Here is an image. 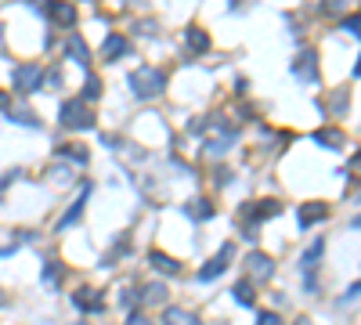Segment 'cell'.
Here are the masks:
<instances>
[{
  "mask_svg": "<svg viewBox=\"0 0 361 325\" xmlns=\"http://www.w3.org/2000/svg\"><path fill=\"white\" fill-rule=\"evenodd\" d=\"M188 217H195V221H210L213 217V206L206 199H195V203H188Z\"/></svg>",
  "mask_w": 361,
  "mask_h": 325,
  "instance_id": "d6986e66",
  "label": "cell"
},
{
  "mask_svg": "<svg viewBox=\"0 0 361 325\" xmlns=\"http://www.w3.org/2000/svg\"><path fill=\"white\" fill-rule=\"evenodd\" d=\"M206 149L213 152V156H221V152H228L231 145H235V130H231V123H224L221 116H213L210 120V127H206Z\"/></svg>",
  "mask_w": 361,
  "mask_h": 325,
  "instance_id": "3957f363",
  "label": "cell"
},
{
  "mask_svg": "<svg viewBox=\"0 0 361 325\" xmlns=\"http://www.w3.org/2000/svg\"><path fill=\"white\" fill-rule=\"evenodd\" d=\"M58 120H61V127H69V130H87L94 123V116H90V109H87L84 98H72V102L61 105Z\"/></svg>",
  "mask_w": 361,
  "mask_h": 325,
  "instance_id": "7a4b0ae2",
  "label": "cell"
},
{
  "mask_svg": "<svg viewBox=\"0 0 361 325\" xmlns=\"http://www.w3.org/2000/svg\"><path fill=\"white\" fill-rule=\"evenodd\" d=\"M293 73L300 80H307V84H311V80H318V55L311 51V47H304V51L296 55V62H293Z\"/></svg>",
  "mask_w": 361,
  "mask_h": 325,
  "instance_id": "8992f818",
  "label": "cell"
},
{
  "mask_svg": "<svg viewBox=\"0 0 361 325\" xmlns=\"http://www.w3.org/2000/svg\"><path fill=\"white\" fill-rule=\"evenodd\" d=\"M51 177H55V181H61V185H66V181H69V170H66V167H55V170H51Z\"/></svg>",
  "mask_w": 361,
  "mask_h": 325,
  "instance_id": "f546056e",
  "label": "cell"
},
{
  "mask_svg": "<svg viewBox=\"0 0 361 325\" xmlns=\"http://www.w3.org/2000/svg\"><path fill=\"white\" fill-rule=\"evenodd\" d=\"M127 325H152V322H148L145 315H130V318H127Z\"/></svg>",
  "mask_w": 361,
  "mask_h": 325,
  "instance_id": "1f68e13d",
  "label": "cell"
},
{
  "mask_svg": "<svg viewBox=\"0 0 361 325\" xmlns=\"http://www.w3.org/2000/svg\"><path fill=\"white\" fill-rule=\"evenodd\" d=\"M257 325H282V318H278L275 311H260V318H257Z\"/></svg>",
  "mask_w": 361,
  "mask_h": 325,
  "instance_id": "484cf974",
  "label": "cell"
},
{
  "mask_svg": "<svg viewBox=\"0 0 361 325\" xmlns=\"http://www.w3.org/2000/svg\"><path fill=\"white\" fill-rule=\"evenodd\" d=\"M249 206H253V210H246V214H253V217H275V214H282V206L278 203H249Z\"/></svg>",
  "mask_w": 361,
  "mask_h": 325,
  "instance_id": "44dd1931",
  "label": "cell"
},
{
  "mask_svg": "<svg viewBox=\"0 0 361 325\" xmlns=\"http://www.w3.org/2000/svg\"><path fill=\"white\" fill-rule=\"evenodd\" d=\"M163 325H202V322H199V315L184 311V307H166V311H163Z\"/></svg>",
  "mask_w": 361,
  "mask_h": 325,
  "instance_id": "30bf717a",
  "label": "cell"
},
{
  "mask_svg": "<svg viewBox=\"0 0 361 325\" xmlns=\"http://www.w3.org/2000/svg\"><path fill=\"white\" fill-rule=\"evenodd\" d=\"M163 297H166V289L155 282V286H148L145 292H141V300H148V304H163Z\"/></svg>",
  "mask_w": 361,
  "mask_h": 325,
  "instance_id": "cb8c5ba5",
  "label": "cell"
},
{
  "mask_svg": "<svg viewBox=\"0 0 361 325\" xmlns=\"http://www.w3.org/2000/svg\"><path fill=\"white\" fill-rule=\"evenodd\" d=\"M72 304L80 307V311H101V307H105V304H101V297H98V292H94V289H87V286L72 292Z\"/></svg>",
  "mask_w": 361,
  "mask_h": 325,
  "instance_id": "9c48e42d",
  "label": "cell"
},
{
  "mask_svg": "<svg viewBox=\"0 0 361 325\" xmlns=\"http://www.w3.org/2000/svg\"><path fill=\"white\" fill-rule=\"evenodd\" d=\"M4 109H8V94H4V91H0V112H4Z\"/></svg>",
  "mask_w": 361,
  "mask_h": 325,
  "instance_id": "d6a6232c",
  "label": "cell"
},
{
  "mask_svg": "<svg viewBox=\"0 0 361 325\" xmlns=\"http://www.w3.org/2000/svg\"><path fill=\"white\" fill-rule=\"evenodd\" d=\"M152 264L159 268L163 275H177V271H181V264H177V260H174V257H166V253H159V250L152 253Z\"/></svg>",
  "mask_w": 361,
  "mask_h": 325,
  "instance_id": "ac0fdd59",
  "label": "cell"
},
{
  "mask_svg": "<svg viewBox=\"0 0 361 325\" xmlns=\"http://www.w3.org/2000/svg\"><path fill=\"white\" fill-rule=\"evenodd\" d=\"M358 26H361V22H358V15H351V19L343 22V32H351V37H358Z\"/></svg>",
  "mask_w": 361,
  "mask_h": 325,
  "instance_id": "83f0119b",
  "label": "cell"
},
{
  "mask_svg": "<svg viewBox=\"0 0 361 325\" xmlns=\"http://www.w3.org/2000/svg\"><path fill=\"white\" fill-rule=\"evenodd\" d=\"M358 289H361V286H358V282H354V286H351V289H347V297H343V300H340V304H354V300H358Z\"/></svg>",
  "mask_w": 361,
  "mask_h": 325,
  "instance_id": "4dcf8cb0",
  "label": "cell"
},
{
  "mask_svg": "<svg viewBox=\"0 0 361 325\" xmlns=\"http://www.w3.org/2000/svg\"><path fill=\"white\" fill-rule=\"evenodd\" d=\"M231 257H235V246H231V242H224L221 253H217L213 260H206V268H199V282H213L217 275H224V268H228Z\"/></svg>",
  "mask_w": 361,
  "mask_h": 325,
  "instance_id": "5b68a950",
  "label": "cell"
},
{
  "mask_svg": "<svg viewBox=\"0 0 361 325\" xmlns=\"http://www.w3.org/2000/svg\"><path fill=\"white\" fill-rule=\"evenodd\" d=\"M322 250H325V242L318 239V242H311V246H307V253L300 257V271L307 275V279H311V271H315V260L322 257Z\"/></svg>",
  "mask_w": 361,
  "mask_h": 325,
  "instance_id": "5bb4252c",
  "label": "cell"
},
{
  "mask_svg": "<svg viewBox=\"0 0 361 325\" xmlns=\"http://www.w3.org/2000/svg\"><path fill=\"white\" fill-rule=\"evenodd\" d=\"M246 264H249V275H253V279H260V282H268L271 275H275V260H271L268 253H249Z\"/></svg>",
  "mask_w": 361,
  "mask_h": 325,
  "instance_id": "52a82bcc",
  "label": "cell"
},
{
  "mask_svg": "<svg viewBox=\"0 0 361 325\" xmlns=\"http://www.w3.org/2000/svg\"><path fill=\"white\" fill-rule=\"evenodd\" d=\"M315 141L329 145V149H343V134H340V130H315Z\"/></svg>",
  "mask_w": 361,
  "mask_h": 325,
  "instance_id": "ffe728a7",
  "label": "cell"
},
{
  "mask_svg": "<svg viewBox=\"0 0 361 325\" xmlns=\"http://www.w3.org/2000/svg\"><path fill=\"white\" fill-rule=\"evenodd\" d=\"M130 91L137 98H159L166 91V76L159 69H152V65H141V69L130 73Z\"/></svg>",
  "mask_w": 361,
  "mask_h": 325,
  "instance_id": "6da1fadb",
  "label": "cell"
},
{
  "mask_svg": "<svg viewBox=\"0 0 361 325\" xmlns=\"http://www.w3.org/2000/svg\"><path fill=\"white\" fill-rule=\"evenodd\" d=\"M66 51H69V58H72V62H80V65H90V51H87V44H84L80 37H69Z\"/></svg>",
  "mask_w": 361,
  "mask_h": 325,
  "instance_id": "9a60e30c",
  "label": "cell"
},
{
  "mask_svg": "<svg viewBox=\"0 0 361 325\" xmlns=\"http://www.w3.org/2000/svg\"><path fill=\"white\" fill-rule=\"evenodd\" d=\"M14 123H22V127H37V116H33V112H14Z\"/></svg>",
  "mask_w": 361,
  "mask_h": 325,
  "instance_id": "4316f807",
  "label": "cell"
},
{
  "mask_svg": "<svg viewBox=\"0 0 361 325\" xmlns=\"http://www.w3.org/2000/svg\"><path fill=\"white\" fill-rule=\"evenodd\" d=\"M40 84H43V69L37 62H29V65H19L14 69V91H40Z\"/></svg>",
  "mask_w": 361,
  "mask_h": 325,
  "instance_id": "277c9868",
  "label": "cell"
},
{
  "mask_svg": "<svg viewBox=\"0 0 361 325\" xmlns=\"http://www.w3.org/2000/svg\"><path fill=\"white\" fill-rule=\"evenodd\" d=\"M184 40H188V51H192V55L210 51V37H206V32H202L199 26H192V29H188V32H184Z\"/></svg>",
  "mask_w": 361,
  "mask_h": 325,
  "instance_id": "8fae6325",
  "label": "cell"
},
{
  "mask_svg": "<svg viewBox=\"0 0 361 325\" xmlns=\"http://www.w3.org/2000/svg\"><path fill=\"white\" fill-rule=\"evenodd\" d=\"M231 292H235V300H239L242 307H253V300H257L253 282H246V279H242V282H235V289H231Z\"/></svg>",
  "mask_w": 361,
  "mask_h": 325,
  "instance_id": "2e32d148",
  "label": "cell"
},
{
  "mask_svg": "<svg viewBox=\"0 0 361 325\" xmlns=\"http://www.w3.org/2000/svg\"><path fill=\"white\" fill-rule=\"evenodd\" d=\"M47 87H51V91L61 87V73H58V69H55V73H47Z\"/></svg>",
  "mask_w": 361,
  "mask_h": 325,
  "instance_id": "f1b7e54d",
  "label": "cell"
},
{
  "mask_svg": "<svg viewBox=\"0 0 361 325\" xmlns=\"http://www.w3.org/2000/svg\"><path fill=\"white\" fill-rule=\"evenodd\" d=\"M58 275H61V268L55 264V260H47V268H43V282H55Z\"/></svg>",
  "mask_w": 361,
  "mask_h": 325,
  "instance_id": "d4e9b609",
  "label": "cell"
},
{
  "mask_svg": "<svg viewBox=\"0 0 361 325\" xmlns=\"http://www.w3.org/2000/svg\"><path fill=\"white\" fill-rule=\"evenodd\" d=\"M61 156H69L72 162H87V149H84V145H61Z\"/></svg>",
  "mask_w": 361,
  "mask_h": 325,
  "instance_id": "603a6c76",
  "label": "cell"
},
{
  "mask_svg": "<svg viewBox=\"0 0 361 325\" xmlns=\"http://www.w3.org/2000/svg\"><path fill=\"white\" fill-rule=\"evenodd\" d=\"M325 214H329L325 203H304V206H300V228H311L315 221H322Z\"/></svg>",
  "mask_w": 361,
  "mask_h": 325,
  "instance_id": "7c38bea8",
  "label": "cell"
},
{
  "mask_svg": "<svg viewBox=\"0 0 361 325\" xmlns=\"http://www.w3.org/2000/svg\"><path fill=\"white\" fill-rule=\"evenodd\" d=\"M101 55L113 62L119 55H127V37H119V32H113V37H105V47H101Z\"/></svg>",
  "mask_w": 361,
  "mask_h": 325,
  "instance_id": "4fadbf2b",
  "label": "cell"
},
{
  "mask_svg": "<svg viewBox=\"0 0 361 325\" xmlns=\"http://www.w3.org/2000/svg\"><path fill=\"white\" fill-rule=\"evenodd\" d=\"M94 98H101V80L98 76H87L84 80V102H94Z\"/></svg>",
  "mask_w": 361,
  "mask_h": 325,
  "instance_id": "7402d4cb",
  "label": "cell"
},
{
  "mask_svg": "<svg viewBox=\"0 0 361 325\" xmlns=\"http://www.w3.org/2000/svg\"><path fill=\"white\" fill-rule=\"evenodd\" d=\"M51 19H55L58 26H76V8H72V4H55V8H51Z\"/></svg>",
  "mask_w": 361,
  "mask_h": 325,
  "instance_id": "e0dca14e",
  "label": "cell"
},
{
  "mask_svg": "<svg viewBox=\"0 0 361 325\" xmlns=\"http://www.w3.org/2000/svg\"><path fill=\"white\" fill-rule=\"evenodd\" d=\"M87 195H90V181L80 188V199H76L69 210H66V217H58V232H66V228L69 224H76V221H80V214H84V206H87Z\"/></svg>",
  "mask_w": 361,
  "mask_h": 325,
  "instance_id": "ba28073f",
  "label": "cell"
}]
</instances>
